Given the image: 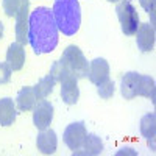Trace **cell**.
I'll return each instance as SVG.
<instances>
[{
  "label": "cell",
  "mask_w": 156,
  "mask_h": 156,
  "mask_svg": "<svg viewBox=\"0 0 156 156\" xmlns=\"http://www.w3.org/2000/svg\"><path fill=\"white\" fill-rule=\"evenodd\" d=\"M142 8L151 16V23L154 22V0H139Z\"/></svg>",
  "instance_id": "cell-22"
},
{
  "label": "cell",
  "mask_w": 156,
  "mask_h": 156,
  "mask_svg": "<svg viewBox=\"0 0 156 156\" xmlns=\"http://www.w3.org/2000/svg\"><path fill=\"white\" fill-rule=\"evenodd\" d=\"M11 67L8 62H0V84H5L11 80Z\"/></svg>",
  "instance_id": "cell-21"
},
{
  "label": "cell",
  "mask_w": 156,
  "mask_h": 156,
  "mask_svg": "<svg viewBox=\"0 0 156 156\" xmlns=\"http://www.w3.org/2000/svg\"><path fill=\"white\" fill-rule=\"evenodd\" d=\"M120 92L126 100L142 95L154 101V80L148 75H140L137 72H126L120 81Z\"/></svg>",
  "instance_id": "cell-3"
},
{
  "label": "cell",
  "mask_w": 156,
  "mask_h": 156,
  "mask_svg": "<svg viewBox=\"0 0 156 156\" xmlns=\"http://www.w3.org/2000/svg\"><path fill=\"white\" fill-rule=\"evenodd\" d=\"M25 2H28V0H3L2 5H3V9H5V14L9 16V17L16 16V12L19 11V8Z\"/></svg>",
  "instance_id": "cell-19"
},
{
  "label": "cell",
  "mask_w": 156,
  "mask_h": 156,
  "mask_svg": "<svg viewBox=\"0 0 156 156\" xmlns=\"http://www.w3.org/2000/svg\"><path fill=\"white\" fill-rule=\"evenodd\" d=\"M28 6H30V0L25 2L16 12V39L22 45L28 42V17H30Z\"/></svg>",
  "instance_id": "cell-10"
},
{
  "label": "cell",
  "mask_w": 156,
  "mask_h": 156,
  "mask_svg": "<svg viewBox=\"0 0 156 156\" xmlns=\"http://www.w3.org/2000/svg\"><path fill=\"white\" fill-rule=\"evenodd\" d=\"M16 117H17V111H16V105L12 101V98L9 97L0 98V125L2 126L12 125Z\"/></svg>",
  "instance_id": "cell-16"
},
{
  "label": "cell",
  "mask_w": 156,
  "mask_h": 156,
  "mask_svg": "<svg viewBox=\"0 0 156 156\" xmlns=\"http://www.w3.org/2000/svg\"><path fill=\"white\" fill-rule=\"evenodd\" d=\"M58 27L53 12L47 6H37L28 17V42L36 55L50 53L58 45Z\"/></svg>",
  "instance_id": "cell-1"
},
{
  "label": "cell",
  "mask_w": 156,
  "mask_h": 156,
  "mask_svg": "<svg viewBox=\"0 0 156 156\" xmlns=\"http://www.w3.org/2000/svg\"><path fill=\"white\" fill-rule=\"evenodd\" d=\"M140 133L147 140L151 150H154V134H156V115L154 112L145 114L140 120Z\"/></svg>",
  "instance_id": "cell-17"
},
{
  "label": "cell",
  "mask_w": 156,
  "mask_h": 156,
  "mask_svg": "<svg viewBox=\"0 0 156 156\" xmlns=\"http://www.w3.org/2000/svg\"><path fill=\"white\" fill-rule=\"evenodd\" d=\"M108 2H112V3H115V2H120V0H108Z\"/></svg>",
  "instance_id": "cell-24"
},
{
  "label": "cell",
  "mask_w": 156,
  "mask_h": 156,
  "mask_svg": "<svg viewBox=\"0 0 156 156\" xmlns=\"http://www.w3.org/2000/svg\"><path fill=\"white\" fill-rule=\"evenodd\" d=\"M48 73L53 76L56 81L61 83V97H62V101L66 103V105H75V103L78 101V98H80L78 78H75L72 73H69L59 61L53 62V66L50 67Z\"/></svg>",
  "instance_id": "cell-4"
},
{
  "label": "cell",
  "mask_w": 156,
  "mask_h": 156,
  "mask_svg": "<svg viewBox=\"0 0 156 156\" xmlns=\"http://www.w3.org/2000/svg\"><path fill=\"white\" fill-rule=\"evenodd\" d=\"M51 12H53L56 27L62 34L73 36L80 30L81 8L78 0H55Z\"/></svg>",
  "instance_id": "cell-2"
},
{
  "label": "cell",
  "mask_w": 156,
  "mask_h": 156,
  "mask_svg": "<svg viewBox=\"0 0 156 156\" xmlns=\"http://www.w3.org/2000/svg\"><path fill=\"white\" fill-rule=\"evenodd\" d=\"M36 145H37V150L42 154H53L56 151V147H58L56 133L51 128L41 129V133L37 134V139H36Z\"/></svg>",
  "instance_id": "cell-13"
},
{
  "label": "cell",
  "mask_w": 156,
  "mask_h": 156,
  "mask_svg": "<svg viewBox=\"0 0 156 156\" xmlns=\"http://www.w3.org/2000/svg\"><path fill=\"white\" fill-rule=\"evenodd\" d=\"M115 12L119 17L120 27H122V33L126 36H133L139 27V14L136 8L133 6V3L129 0H120L115 6Z\"/></svg>",
  "instance_id": "cell-6"
},
{
  "label": "cell",
  "mask_w": 156,
  "mask_h": 156,
  "mask_svg": "<svg viewBox=\"0 0 156 156\" xmlns=\"http://www.w3.org/2000/svg\"><path fill=\"white\" fill-rule=\"evenodd\" d=\"M55 83H56V80H55V78L51 76L50 73H48L47 76L41 78V80L37 81V84H36V86H33V87H34L36 98H37V100H42V98L48 97L51 92H53Z\"/></svg>",
  "instance_id": "cell-18"
},
{
  "label": "cell",
  "mask_w": 156,
  "mask_h": 156,
  "mask_svg": "<svg viewBox=\"0 0 156 156\" xmlns=\"http://www.w3.org/2000/svg\"><path fill=\"white\" fill-rule=\"evenodd\" d=\"M87 76L90 83H94L95 86H100L105 81L109 80V64L105 58H95L94 61L89 62V70Z\"/></svg>",
  "instance_id": "cell-9"
},
{
  "label": "cell",
  "mask_w": 156,
  "mask_h": 156,
  "mask_svg": "<svg viewBox=\"0 0 156 156\" xmlns=\"http://www.w3.org/2000/svg\"><path fill=\"white\" fill-rule=\"evenodd\" d=\"M101 151H103V140L97 134H86L80 148L72 151V154H76V156H97Z\"/></svg>",
  "instance_id": "cell-12"
},
{
  "label": "cell",
  "mask_w": 156,
  "mask_h": 156,
  "mask_svg": "<svg viewBox=\"0 0 156 156\" xmlns=\"http://www.w3.org/2000/svg\"><path fill=\"white\" fill-rule=\"evenodd\" d=\"M136 42L140 51H151L154 47V25L153 23H139V27L136 30Z\"/></svg>",
  "instance_id": "cell-11"
},
{
  "label": "cell",
  "mask_w": 156,
  "mask_h": 156,
  "mask_svg": "<svg viewBox=\"0 0 156 156\" xmlns=\"http://www.w3.org/2000/svg\"><path fill=\"white\" fill-rule=\"evenodd\" d=\"M51 120H53V105L45 98L39 100L33 108V123H34V126L41 131V129H45V128L50 126Z\"/></svg>",
  "instance_id": "cell-7"
},
{
  "label": "cell",
  "mask_w": 156,
  "mask_h": 156,
  "mask_svg": "<svg viewBox=\"0 0 156 156\" xmlns=\"http://www.w3.org/2000/svg\"><path fill=\"white\" fill-rule=\"evenodd\" d=\"M2 37H3V23L0 22V39H2Z\"/></svg>",
  "instance_id": "cell-23"
},
{
  "label": "cell",
  "mask_w": 156,
  "mask_h": 156,
  "mask_svg": "<svg viewBox=\"0 0 156 156\" xmlns=\"http://www.w3.org/2000/svg\"><path fill=\"white\" fill-rule=\"evenodd\" d=\"M36 103H37V98H36L33 86H25L19 90V94L16 97V105L19 111H31Z\"/></svg>",
  "instance_id": "cell-15"
},
{
  "label": "cell",
  "mask_w": 156,
  "mask_h": 156,
  "mask_svg": "<svg viewBox=\"0 0 156 156\" xmlns=\"http://www.w3.org/2000/svg\"><path fill=\"white\" fill-rule=\"evenodd\" d=\"M86 134H87V129H86L84 122H73V123L67 125V128L64 129L62 139H64V144H66L72 151H75L83 144Z\"/></svg>",
  "instance_id": "cell-8"
},
{
  "label": "cell",
  "mask_w": 156,
  "mask_h": 156,
  "mask_svg": "<svg viewBox=\"0 0 156 156\" xmlns=\"http://www.w3.org/2000/svg\"><path fill=\"white\" fill-rule=\"evenodd\" d=\"M59 62L64 66L69 73H72L75 78H86L87 70H89V62L84 58L83 51L78 48L76 45H69L66 50L62 51Z\"/></svg>",
  "instance_id": "cell-5"
},
{
  "label": "cell",
  "mask_w": 156,
  "mask_h": 156,
  "mask_svg": "<svg viewBox=\"0 0 156 156\" xmlns=\"http://www.w3.org/2000/svg\"><path fill=\"white\" fill-rule=\"evenodd\" d=\"M6 62L11 70H20L25 64V47L17 41L12 42L6 51Z\"/></svg>",
  "instance_id": "cell-14"
},
{
  "label": "cell",
  "mask_w": 156,
  "mask_h": 156,
  "mask_svg": "<svg viewBox=\"0 0 156 156\" xmlns=\"http://www.w3.org/2000/svg\"><path fill=\"white\" fill-rule=\"evenodd\" d=\"M97 92H98V95H100L101 98H109V97H112V94H114V83H112L111 80L105 81L103 84L97 86Z\"/></svg>",
  "instance_id": "cell-20"
}]
</instances>
